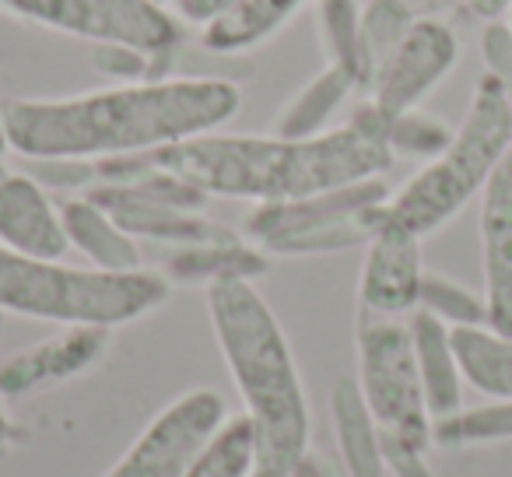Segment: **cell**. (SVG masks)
<instances>
[{
	"instance_id": "cell-30",
	"label": "cell",
	"mask_w": 512,
	"mask_h": 477,
	"mask_svg": "<svg viewBox=\"0 0 512 477\" xmlns=\"http://www.w3.org/2000/svg\"><path fill=\"white\" fill-rule=\"evenodd\" d=\"M379 442H383L386 470H390L393 477H435L432 470H428V460H425L428 449L411 446V442L386 439V435H379Z\"/></svg>"
},
{
	"instance_id": "cell-20",
	"label": "cell",
	"mask_w": 512,
	"mask_h": 477,
	"mask_svg": "<svg viewBox=\"0 0 512 477\" xmlns=\"http://www.w3.org/2000/svg\"><path fill=\"white\" fill-rule=\"evenodd\" d=\"M271 271V257L260 246H253L246 235H235L225 243L186 246V250H169L162 264V274L176 285H214L225 278L256 281Z\"/></svg>"
},
{
	"instance_id": "cell-32",
	"label": "cell",
	"mask_w": 512,
	"mask_h": 477,
	"mask_svg": "<svg viewBox=\"0 0 512 477\" xmlns=\"http://www.w3.org/2000/svg\"><path fill=\"white\" fill-rule=\"evenodd\" d=\"M235 0H176V15L183 18L186 25H197L204 29L207 22H214L218 15H225Z\"/></svg>"
},
{
	"instance_id": "cell-26",
	"label": "cell",
	"mask_w": 512,
	"mask_h": 477,
	"mask_svg": "<svg viewBox=\"0 0 512 477\" xmlns=\"http://www.w3.org/2000/svg\"><path fill=\"white\" fill-rule=\"evenodd\" d=\"M512 439V400H491L432 421V446H488Z\"/></svg>"
},
{
	"instance_id": "cell-23",
	"label": "cell",
	"mask_w": 512,
	"mask_h": 477,
	"mask_svg": "<svg viewBox=\"0 0 512 477\" xmlns=\"http://www.w3.org/2000/svg\"><path fill=\"white\" fill-rule=\"evenodd\" d=\"M418 15L411 11L407 0H362V25H358V43H362V85L365 92L372 88L376 74L393 57L404 36Z\"/></svg>"
},
{
	"instance_id": "cell-21",
	"label": "cell",
	"mask_w": 512,
	"mask_h": 477,
	"mask_svg": "<svg viewBox=\"0 0 512 477\" xmlns=\"http://www.w3.org/2000/svg\"><path fill=\"white\" fill-rule=\"evenodd\" d=\"M358 92V81L351 71L337 64H327L316 78H309L274 116V134L278 137H316L327 134L337 109L348 102V95Z\"/></svg>"
},
{
	"instance_id": "cell-11",
	"label": "cell",
	"mask_w": 512,
	"mask_h": 477,
	"mask_svg": "<svg viewBox=\"0 0 512 477\" xmlns=\"http://www.w3.org/2000/svg\"><path fill=\"white\" fill-rule=\"evenodd\" d=\"M421 281H425L421 239L383 218L365 243L362 274H358V309L407 320L418 309Z\"/></svg>"
},
{
	"instance_id": "cell-18",
	"label": "cell",
	"mask_w": 512,
	"mask_h": 477,
	"mask_svg": "<svg viewBox=\"0 0 512 477\" xmlns=\"http://www.w3.org/2000/svg\"><path fill=\"white\" fill-rule=\"evenodd\" d=\"M330 418H334V439L341 463L351 477H386L383 442L379 425L365 404L358 379L341 376L330 390Z\"/></svg>"
},
{
	"instance_id": "cell-6",
	"label": "cell",
	"mask_w": 512,
	"mask_h": 477,
	"mask_svg": "<svg viewBox=\"0 0 512 477\" xmlns=\"http://www.w3.org/2000/svg\"><path fill=\"white\" fill-rule=\"evenodd\" d=\"M386 200L390 186L383 179H365L313 197L256 204L242 221V235L267 257H320L351 250L372 239Z\"/></svg>"
},
{
	"instance_id": "cell-22",
	"label": "cell",
	"mask_w": 512,
	"mask_h": 477,
	"mask_svg": "<svg viewBox=\"0 0 512 477\" xmlns=\"http://www.w3.org/2000/svg\"><path fill=\"white\" fill-rule=\"evenodd\" d=\"M453 351L467 386L491 400H512V337L488 327L453 330Z\"/></svg>"
},
{
	"instance_id": "cell-33",
	"label": "cell",
	"mask_w": 512,
	"mask_h": 477,
	"mask_svg": "<svg viewBox=\"0 0 512 477\" xmlns=\"http://www.w3.org/2000/svg\"><path fill=\"white\" fill-rule=\"evenodd\" d=\"M463 8H467L470 15L484 18V22H502V18H509L512 0H467Z\"/></svg>"
},
{
	"instance_id": "cell-2",
	"label": "cell",
	"mask_w": 512,
	"mask_h": 477,
	"mask_svg": "<svg viewBox=\"0 0 512 477\" xmlns=\"http://www.w3.org/2000/svg\"><path fill=\"white\" fill-rule=\"evenodd\" d=\"M390 116L362 102L348 123L316 137L278 134H204L183 144L144 151L155 169L190 179L207 197L278 204L313 193L383 179L397 155L390 148Z\"/></svg>"
},
{
	"instance_id": "cell-34",
	"label": "cell",
	"mask_w": 512,
	"mask_h": 477,
	"mask_svg": "<svg viewBox=\"0 0 512 477\" xmlns=\"http://www.w3.org/2000/svg\"><path fill=\"white\" fill-rule=\"evenodd\" d=\"M11 442H15V421H11L8 407H4V397H0V456H8Z\"/></svg>"
},
{
	"instance_id": "cell-10",
	"label": "cell",
	"mask_w": 512,
	"mask_h": 477,
	"mask_svg": "<svg viewBox=\"0 0 512 477\" xmlns=\"http://www.w3.org/2000/svg\"><path fill=\"white\" fill-rule=\"evenodd\" d=\"M460 36L442 18H418L369 88V102L386 116L418 109L460 64Z\"/></svg>"
},
{
	"instance_id": "cell-28",
	"label": "cell",
	"mask_w": 512,
	"mask_h": 477,
	"mask_svg": "<svg viewBox=\"0 0 512 477\" xmlns=\"http://www.w3.org/2000/svg\"><path fill=\"white\" fill-rule=\"evenodd\" d=\"M453 134H456V130L449 127L446 120L425 113L421 106L390 116V130H386L393 155H397V158L400 155H404V158H421V162H432L435 155H442V151L449 148V141H453Z\"/></svg>"
},
{
	"instance_id": "cell-12",
	"label": "cell",
	"mask_w": 512,
	"mask_h": 477,
	"mask_svg": "<svg viewBox=\"0 0 512 477\" xmlns=\"http://www.w3.org/2000/svg\"><path fill=\"white\" fill-rule=\"evenodd\" d=\"M109 330L102 327H64L60 334L15 351L0 362V397L22 400L50 386L71 383V379L92 372L106 358Z\"/></svg>"
},
{
	"instance_id": "cell-9",
	"label": "cell",
	"mask_w": 512,
	"mask_h": 477,
	"mask_svg": "<svg viewBox=\"0 0 512 477\" xmlns=\"http://www.w3.org/2000/svg\"><path fill=\"white\" fill-rule=\"evenodd\" d=\"M228 418V400L211 386L179 393L102 477H183Z\"/></svg>"
},
{
	"instance_id": "cell-1",
	"label": "cell",
	"mask_w": 512,
	"mask_h": 477,
	"mask_svg": "<svg viewBox=\"0 0 512 477\" xmlns=\"http://www.w3.org/2000/svg\"><path fill=\"white\" fill-rule=\"evenodd\" d=\"M239 106L228 78H155L64 99H4V116L11 151L29 162H102L214 134Z\"/></svg>"
},
{
	"instance_id": "cell-14",
	"label": "cell",
	"mask_w": 512,
	"mask_h": 477,
	"mask_svg": "<svg viewBox=\"0 0 512 477\" xmlns=\"http://www.w3.org/2000/svg\"><path fill=\"white\" fill-rule=\"evenodd\" d=\"M0 246L39 260H64L71 250L64 211L32 172L0 176Z\"/></svg>"
},
{
	"instance_id": "cell-8",
	"label": "cell",
	"mask_w": 512,
	"mask_h": 477,
	"mask_svg": "<svg viewBox=\"0 0 512 477\" xmlns=\"http://www.w3.org/2000/svg\"><path fill=\"white\" fill-rule=\"evenodd\" d=\"M0 18L81 39L88 46H130L172 60L186 39L176 8L158 0H0Z\"/></svg>"
},
{
	"instance_id": "cell-31",
	"label": "cell",
	"mask_w": 512,
	"mask_h": 477,
	"mask_svg": "<svg viewBox=\"0 0 512 477\" xmlns=\"http://www.w3.org/2000/svg\"><path fill=\"white\" fill-rule=\"evenodd\" d=\"M288 477H351V474L344 470L341 460H334V456L320 453V449H306Z\"/></svg>"
},
{
	"instance_id": "cell-5",
	"label": "cell",
	"mask_w": 512,
	"mask_h": 477,
	"mask_svg": "<svg viewBox=\"0 0 512 477\" xmlns=\"http://www.w3.org/2000/svg\"><path fill=\"white\" fill-rule=\"evenodd\" d=\"M512 148V88L495 74H481L463 123L442 155L425 162L397 193H390L383 218L411 235L439 232L477 193H484L498 162Z\"/></svg>"
},
{
	"instance_id": "cell-29",
	"label": "cell",
	"mask_w": 512,
	"mask_h": 477,
	"mask_svg": "<svg viewBox=\"0 0 512 477\" xmlns=\"http://www.w3.org/2000/svg\"><path fill=\"white\" fill-rule=\"evenodd\" d=\"M481 57L484 74H495L498 81L512 88V25L509 22H488L481 32Z\"/></svg>"
},
{
	"instance_id": "cell-7",
	"label": "cell",
	"mask_w": 512,
	"mask_h": 477,
	"mask_svg": "<svg viewBox=\"0 0 512 477\" xmlns=\"http://www.w3.org/2000/svg\"><path fill=\"white\" fill-rule=\"evenodd\" d=\"M358 390L369 404L379 435L411 446H432V414L425 404L411 323L358 309Z\"/></svg>"
},
{
	"instance_id": "cell-25",
	"label": "cell",
	"mask_w": 512,
	"mask_h": 477,
	"mask_svg": "<svg viewBox=\"0 0 512 477\" xmlns=\"http://www.w3.org/2000/svg\"><path fill=\"white\" fill-rule=\"evenodd\" d=\"M253 463L256 425L249 414H232L183 477H249Z\"/></svg>"
},
{
	"instance_id": "cell-17",
	"label": "cell",
	"mask_w": 512,
	"mask_h": 477,
	"mask_svg": "<svg viewBox=\"0 0 512 477\" xmlns=\"http://www.w3.org/2000/svg\"><path fill=\"white\" fill-rule=\"evenodd\" d=\"M414 337V355H418L421 386H425V404L432 421L449 418L463 407V372L453 351V330L442 320H435L425 309H414L407 316Z\"/></svg>"
},
{
	"instance_id": "cell-24",
	"label": "cell",
	"mask_w": 512,
	"mask_h": 477,
	"mask_svg": "<svg viewBox=\"0 0 512 477\" xmlns=\"http://www.w3.org/2000/svg\"><path fill=\"white\" fill-rule=\"evenodd\" d=\"M316 36H320L327 64H337L355 74L358 92L362 85V43H358V25H362V0H316Z\"/></svg>"
},
{
	"instance_id": "cell-27",
	"label": "cell",
	"mask_w": 512,
	"mask_h": 477,
	"mask_svg": "<svg viewBox=\"0 0 512 477\" xmlns=\"http://www.w3.org/2000/svg\"><path fill=\"white\" fill-rule=\"evenodd\" d=\"M418 309L432 313L435 320H442L449 330L488 327V302H484V295L470 292L467 285H460V281L446 278V274H439V271H425Z\"/></svg>"
},
{
	"instance_id": "cell-38",
	"label": "cell",
	"mask_w": 512,
	"mask_h": 477,
	"mask_svg": "<svg viewBox=\"0 0 512 477\" xmlns=\"http://www.w3.org/2000/svg\"><path fill=\"white\" fill-rule=\"evenodd\" d=\"M0 330H4V313H0Z\"/></svg>"
},
{
	"instance_id": "cell-19",
	"label": "cell",
	"mask_w": 512,
	"mask_h": 477,
	"mask_svg": "<svg viewBox=\"0 0 512 477\" xmlns=\"http://www.w3.org/2000/svg\"><path fill=\"white\" fill-rule=\"evenodd\" d=\"M306 4H316V0H235L225 15L200 29V46L211 53H225V57L249 53L285 29Z\"/></svg>"
},
{
	"instance_id": "cell-13",
	"label": "cell",
	"mask_w": 512,
	"mask_h": 477,
	"mask_svg": "<svg viewBox=\"0 0 512 477\" xmlns=\"http://www.w3.org/2000/svg\"><path fill=\"white\" fill-rule=\"evenodd\" d=\"M85 193L95 204L106 207L134 235L137 243H155L165 246V250H186V246L225 243V239L239 235L228 225H221V221L204 218V211H183V207L155 204V200L134 197V193L116 183H95Z\"/></svg>"
},
{
	"instance_id": "cell-3",
	"label": "cell",
	"mask_w": 512,
	"mask_h": 477,
	"mask_svg": "<svg viewBox=\"0 0 512 477\" xmlns=\"http://www.w3.org/2000/svg\"><path fill=\"white\" fill-rule=\"evenodd\" d=\"M207 316L246 414L256 425L249 477H288L309 449V397L288 334L253 281L207 285Z\"/></svg>"
},
{
	"instance_id": "cell-39",
	"label": "cell",
	"mask_w": 512,
	"mask_h": 477,
	"mask_svg": "<svg viewBox=\"0 0 512 477\" xmlns=\"http://www.w3.org/2000/svg\"><path fill=\"white\" fill-rule=\"evenodd\" d=\"M509 25H512V11H509Z\"/></svg>"
},
{
	"instance_id": "cell-37",
	"label": "cell",
	"mask_w": 512,
	"mask_h": 477,
	"mask_svg": "<svg viewBox=\"0 0 512 477\" xmlns=\"http://www.w3.org/2000/svg\"><path fill=\"white\" fill-rule=\"evenodd\" d=\"M158 4H176V0H158Z\"/></svg>"
},
{
	"instance_id": "cell-15",
	"label": "cell",
	"mask_w": 512,
	"mask_h": 477,
	"mask_svg": "<svg viewBox=\"0 0 512 477\" xmlns=\"http://www.w3.org/2000/svg\"><path fill=\"white\" fill-rule=\"evenodd\" d=\"M481 264L488 330L512 337V148L498 162L481 200Z\"/></svg>"
},
{
	"instance_id": "cell-35",
	"label": "cell",
	"mask_w": 512,
	"mask_h": 477,
	"mask_svg": "<svg viewBox=\"0 0 512 477\" xmlns=\"http://www.w3.org/2000/svg\"><path fill=\"white\" fill-rule=\"evenodd\" d=\"M8 151H11V134H8V116H4V99H0V165H4Z\"/></svg>"
},
{
	"instance_id": "cell-16",
	"label": "cell",
	"mask_w": 512,
	"mask_h": 477,
	"mask_svg": "<svg viewBox=\"0 0 512 477\" xmlns=\"http://www.w3.org/2000/svg\"><path fill=\"white\" fill-rule=\"evenodd\" d=\"M60 211H64L67 243L88 260V267H99V271H141V243L106 207L95 204L88 193L64 200Z\"/></svg>"
},
{
	"instance_id": "cell-4",
	"label": "cell",
	"mask_w": 512,
	"mask_h": 477,
	"mask_svg": "<svg viewBox=\"0 0 512 477\" xmlns=\"http://www.w3.org/2000/svg\"><path fill=\"white\" fill-rule=\"evenodd\" d=\"M172 281L162 271H99L22 257L0 246V313L60 327L116 330L158 313Z\"/></svg>"
},
{
	"instance_id": "cell-36",
	"label": "cell",
	"mask_w": 512,
	"mask_h": 477,
	"mask_svg": "<svg viewBox=\"0 0 512 477\" xmlns=\"http://www.w3.org/2000/svg\"><path fill=\"white\" fill-rule=\"evenodd\" d=\"M446 4H467V0H446Z\"/></svg>"
}]
</instances>
